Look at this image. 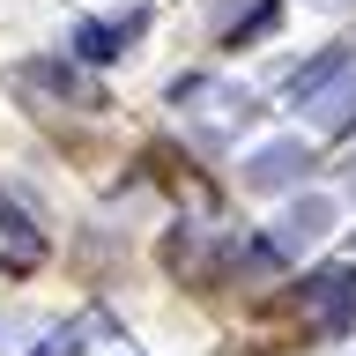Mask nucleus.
Instances as JSON below:
<instances>
[{
    "mask_svg": "<svg viewBox=\"0 0 356 356\" xmlns=\"http://www.w3.org/2000/svg\"><path fill=\"white\" fill-rule=\"evenodd\" d=\"M297 104H305V119L319 134H349L356 127V60L327 52L319 67H305L297 74Z\"/></svg>",
    "mask_w": 356,
    "mask_h": 356,
    "instance_id": "f257e3e1",
    "label": "nucleus"
},
{
    "mask_svg": "<svg viewBox=\"0 0 356 356\" xmlns=\"http://www.w3.org/2000/svg\"><path fill=\"white\" fill-rule=\"evenodd\" d=\"M178 104L200 119V134L208 141H230L238 127H252V89H238V82H208V74H193V82H178Z\"/></svg>",
    "mask_w": 356,
    "mask_h": 356,
    "instance_id": "f03ea898",
    "label": "nucleus"
},
{
    "mask_svg": "<svg viewBox=\"0 0 356 356\" xmlns=\"http://www.w3.org/2000/svg\"><path fill=\"white\" fill-rule=\"evenodd\" d=\"M297 171H312V149L305 141H275V149H260L245 163V186H252V193H275V186H289Z\"/></svg>",
    "mask_w": 356,
    "mask_h": 356,
    "instance_id": "7ed1b4c3",
    "label": "nucleus"
},
{
    "mask_svg": "<svg viewBox=\"0 0 356 356\" xmlns=\"http://www.w3.org/2000/svg\"><path fill=\"white\" fill-rule=\"evenodd\" d=\"M305 297L327 312V327L341 334V327L356 319V267H327V275H312V282H305Z\"/></svg>",
    "mask_w": 356,
    "mask_h": 356,
    "instance_id": "20e7f679",
    "label": "nucleus"
},
{
    "mask_svg": "<svg viewBox=\"0 0 356 356\" xmlns=\"http://www.w3.org/2000/svg\"><path fill=\"white\" fill-rule=\"evenodd\" d=\"M327 222H334V208H327V200H305V208H289V216L275 222V252H297V245L327 238Z\"/></svg>",
    "mask_w": 356,
    "mask_h": 356,
    "instance_id": "39448f33",
    "label": "nucleus"
},
{
    "mask_svg": "<svg viewBox=\"0 0 356 356\" xmlns=\"http://www.w3.org/2000/svg\"><path fill=\"white\" fill-rule=\"evenodd\" d=\"M349 186H356V178H349Z\"/></svg>",
    "mask_w": 356,
    "mask_h": 356,
    "instance_id": "423d86ee",
    "label": "nucleus"
}]
</instances>
